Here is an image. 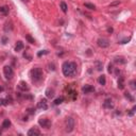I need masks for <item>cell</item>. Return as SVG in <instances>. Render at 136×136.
I'll list each match as a JSON object with an SVG mask.
<instances>
[{
	"instance_id": "23",
	"label": "cell",
	"mask_w": 136,
	"mask_h": 136,
	"mask_svg": "<svg viewBox=\"0 0 136 136\" xmlns=\"http://www.w3.org/2000/svg\"><path fill=\"white\" fill-rule=\"evenodd\" d=\"M115 62L116 63H120V64H124V63H126V61H124L123 58H116L115 59Z\"/></svg>"
},
{
	"instance_id": "4",
	"label": "cell",
	"mask_w": 136,
	"mask_h": 136,
	"mask_svg": "<svg viewBox=\"0 0 136 136\" xmlns=\"http://www.w3.org/2000/svg\"><path fill=\"white\" fill-rule=\"evenodd\" d=\"M3 73H4V77L7 80H11L14 77V70L11 66H4V68H3Z\"/></svg>"
},
{
	"instance_id": "12",
	"label": "cell",
	"mask_w": 136,
	"mask_h": 136,
	"mask_svg": "<svg viewBox=\"0 0 136 136\" xmlns=\"http://www.w3.org/2000/svg\"><path fill=\"white\" fill-rule=\"evenodd\" d=\"M18 88H19L20 90H22V92H26V90L28 92V90H29V86H28V84L25 81H21L19 83V85H18Z\"/></svg>"
},
{
	"instance_id": "30",
	"label": "cell",
	"mask_w": 136,
	"mask_h": 136,
	"mask_svg": "<svg viewBox=\"0 0 136 136\" xmlns=\"http://www.w3.org/2000/svg\"><path fill=\"white\" fill-rule=\"evenodd\" d=\"M107 31H108L109 33H112V32H113V29H112V28H108V29H107Z\"/></svg>"
},
{
	"instance_id": "10",
	"label": "cell",
	"mask_w": 136,
	"mask_h": 136,
	"mask_svg": "<svg viewBox=\"0 0 136 136\" xmlns=\"http://www.w3.org/2000/svg\"><path fill=\"white\" fill-rule=\"evenodd\" d=\"M94 90H95V88H94V86H92V85H85V86H83V88H82V92L84 94H90V93H93Z\"/></svg>"
},
{
	"instance_id": "22",
	"label": "cell",
	"mask_w": 136,
	"mask_h": 136,
	"mask_svg": "<svg viewBox=\"0 0 136 136\" xmlns=\"http://www.w3.org/2000/svg\"><path fill=\"white\" fill-rule=\"evenodd\" d=\"M85 7H87V9H89V10H95L96 9V6L94 5V4H92V3H85Z\"/></svg>"
},
{
	"instance_id": "29",
	"label": "cell",
	"mask_w": 136,
	"mask_h": 136,
	"mask_svg": "<svg viewBox=\"0 0 136 136\" xmlns=\"http://www.w3.org/2000/svg\"><path fill=\"white\" fill-rule=\"evenodd\" d=\"M131 87L133 88V89L136 88V87H135V81H131Z\"/></svg>"
},
{
	"instance_id": "11",
	"label": "cell",
	"mask_w": 136,
	"mask_h": 136,
	"mask_svg": "<svg viewBox=\"0 0 136 136\" xmlns=\"http://www.w3.org/2000/svg\"><path fill=\"white\" fill-rule=\"evenodd\" d=\"M28 135L29 136H35V135H40V131L36 128H32L28 131Z\"/></svg>"
},
{
	"instance_id": "15",
	"label": "cell",
	"mask_w": 136,
	"mask_h": 136,
	"mask_svg": "<svg viewBox=\"0 0 136 136\" xmlns=\"http://www.w3.org/2000/svg\"><path fill=\"white\" fill-rule=\"evenodd\" d=\"M46 96H47V98H49V99L53 98V97H54V90L51 89V88H48V89L46 90Z\"/></svg>"
},
{
	"instance_id": "21",
	"label": "cell",
	"mask_w": 136,
	"mask_h": 136,
	"mask_svg": "<svg viewBox=\"0 0 136 136\" xmlns=\"http://www.w3.org/2000/svg\"><path fill=\"white\" fill-rule=\"evenodd\" d=\"M26 39H27L30 44H34V43H35V40H34V38H32L31 35H29V34H28V35H26Z\"/></svg>"
},
{
	"instance_id": "3",
	"label": "cell",
	"mask_w": 136,
	"mask_h": 136,
	"mask_svg": "<svg viewBox=\"0 0 136 136\" xmlns=\"http://www.w3.org/2000/svg\"><path fill=\"white\" fill-rule=\"evenodd\" d=\"M74 129V119L72 117H67L65 120V131L67 133L72 132Z\"/></svg>"
},
{
	"instance_id": "17",
	"label": "cell",
	"mask_w": 136,
	"mask_h": 136,
	"mask_svg": "<svg viewBox=\"0 0 136 136\" xmlns=\"http://www.w3.org/2000/svg\"><path fill=\"white\" fill-rule=\"evenodd\" d=\"M10 127H11L10 119H4V120H3V122H2V128H3V129H7V128H10Z\"/></svg>"
},
{
	"instance_id": "33",
	"label": "cell",
	"mask_w": 136,
	"mask_h": 136,
	"mask_svg": "<svg viewBox=\"0 0 136 136\" xmlns=\"http://www.w3.org/2000/svg\"><path fill=\"white\" fill-rule=\"evenodd\" d=\"M0 134H1V132H0Z\"/></svg>"
},
{
	"instance_id": "32",
	"label": "cell",
	"mask_w": 136,
	"mask_h": 136,
	"mask_svg": "<svg viewBox=\"0 0 136 136\" xmlns=\"http://www.w3.org/2000/svg\"><path fill=\"white\" fill-rule=\"evenodd\" d=\"M21 1H24V2H28V0H21Z\"/></svg>"
},
{
	"instance_id": "1",
	"label": "cell",
	"mask_w": 136,
	"mask_h": 136,
	"mask_svg": "<svg viewBox=\"0 0 136 136\" xmlns=\"http://www.w3.org/2000/svg\"><path fill=\"white\" fill-rule=\"evenodd\" d=\"M77 70H78V66L74 62H65L62 66L63 74L67 78L74 77L77 74Z\"/></svg>"
},
{
	"instance_id": "9",
	"label": "cell",
	"mask_w": 136,
	"mask_h": 136,
	"mask_svg": "<svg viewBox=\"0 0 136 136\" xmlns=\"http://www.w3.org/2000/svg\"><path fill=\"white\" fill-rule=\"evenodd\" d=\"M103 107L106 108V109H111V108L114 107V103H113V101L111 99H106L103 102Z\"/></svg>"
},
{
	"instance_id": "25",
	"label": "cell",
	"mask_w": 136,
	"mask_h": 136,
	"mask_svg": "<svg viewBox=\"0 0 136 136\" xmlns=\"http://www.w3.org/2000/svg\"><path fill=\"white\" fill-rule=\"evenodd\" d=\"M96 66H97V69L98 70H102V67H103L102 63H100V62H96Z\"/></svg>"
},
{
	"instance_id": "27",
	"label": "cell",
	"mask_w": 136,
	"mask_h": 136,
	"mask_svg": "<svg viewBox=\"0 0 136 136\" xmlns=\"http://www.w3.org/2000/svg\"><path fill=\"white\" fill-rule=\"evenodd\" d=\"M0 105H7V102L5 99H0Z\"/></svg>"
},
{
	"instance_id": "16",
	"label": "cell",
	"mask_w": 136,
	"mask_h": 136,
	"mask_svg": "<svg viewBox=\"0 0 136 136\" xmlns=\"http://www.w3.org/2000/svg\"><path fill=\"white\" fill-rule=\"evenodd\" d=\"M0 13L3 14V15H7L9 14V7H7L6 5L0 6Z\"/></svg>"
},
{
	"instance_id": "19",
	"label": "cell",
	"mask_w": 136,
	"mask_h": 136,
	"mask_svg": "<svg viewBox=\"0 0 136 136\" xmlns=\"http://www.w3.org/2000/svg\"><path fill=\"white\" fill-rule=\"evenodd\" d=\"M60 5H61V9H62V11L64 13H67V11H68V6H67V4L64 1H62L61 3H60Z\"/></svg>"
},
{
	"instance_id": "20",
	"label": "cell",
	"mask_w": 136,
	"mask_h": 136,
	"mask_svg": "<svg viewBox=\"0 0 136 136\" xmlns=\"http://www.w3.org/2000/svg\"><path fill=\"white\" fill-rule=\"evenodd\" d=\"M63 102H64V97H60L58 99L54 100V105H59V104L63 103Z\"/></svg>"
},
{
	"instance_id": "13",
	"label": "cell",
	"mask_w": 136,
	"mask_h": 136,
	"mask_svg": "<svg viewBox=\"0 0 136 136\" xmlns=\"http://www.w3.org/2000/svg\"><path fill=\"white\" fill-rule=\"evenodd\" d=\"M24 43L22 41H20V40H18L17 43H16V46H15V50L16 51H20V50H22L24 49Z\"/></svg>"
},
{
	"instance_id": "14",
	"label": "cell",
	"mask_w": 136,
	"mask_h": 136,
	"mask_svg": "<svg viewBox=\"0 0 136 136\" xmlns=\"http://www.w3.org/2000/svg\"><path fill=\"white\" fill-rule=\"evenodd\" d=\"M118 88L119 89H123L124 88V78L120 77L118 79Z\"/></svg>"
},
{
	"instance_id": "28",
	"label": "cell",
	"mask_w": 136,
	"mask_h": 136,
	"mask_svg": "<svg viewBox=\"0 0 136 136\" xmlns=\"http://www.w3.org/2000/svg\"><path fill=\"white\" fill-rule=\"evenodd\" d=\"M112 71H113V65L108 64V72H112Z\"/></svg>"
},
{
	"instance_id": "2",
	"label": "cell",
	"mask_w": 136,
	"mask_h": 136,
	"mask_svg": "<svg viewBox=\"0 0 136 136\" xmlns=\"http://www.w3.org/2000/svg\"><path fill=\"white\" fill-rule=\"evenodd\" d=\"M30 75H31V79L33 82H39L43 80V70L38 67L33 68V69L30 71Z\"/></svg>"
},
{
	"instance_id": "6",
	"label": "cell",
	"mask_w": 136,
	"mask_h": 136,
	"mask_svg": "<svg viewBox=\"0 0 136 136\" xmlns=\"http://www.w3.org/2000/svg\"><path fill=\"white\" fill-rule=\"evenodd\" d=\"M98 46L101 48H107L109 46V40L107 38H104V37H101V38L98 39Z\"/></svg>"
},
{
	"instance_id": "31",
	"label": "cell",
	"mask_w": 136,
	"mask_h": 136,
	"mask_svg": "<svg viewBox=\"0 0 136 136\" xmlns=\"http://www.w3.org/2000/svg\"><path fill=\"white\" fill-rule=\"evenodd\" d=\"M0 92H3V87H2V86H0Z\"/></svg>"
},
{
	"instance_id": "8",
	"label": "cell",
	"mask_w": 136,
	"mask_h": 136,
	"mask_svg": "<svg viewBox=\"0 0 136 136\" xmlns=\"http://www.w3.org/2000/svg\"><path fill=\"white\" fill-rule=\"evenodd\" d=\"M37 107L40 108V109H47L48 108V102L46 99H41L38 104H37Z\"/></svg>"
},
{
	"instance_id": "7",
	"label": "cell",
	"mask_w": 136,
	"mask_h": 136,
	"mask_svg": "<svg viewBox=\"0 0 136 136\" xmlns=\"http://www.w3.org/2000/svg\"><path fill=\"white\" fill-rule=\"evenodd\" d=\"M68 97L70 98L71 100H75L77 99V97H78V93H77V90H75L74 88H71V87H69L68 88Z\"/></svg>"
},
{
	"instance_id": "24",
	"label": "cell",
	"mask_w": 136,
	"mask_h": 136,
	"mask_svg": "<svg viewBox=\"0 0 136 136\" xmlns=\"http://www.w3.org/2000/svg\"><path fill=\"white\" fill-rule=\"evenodd\" d=\"M124 96H126V98H128V99H129L131 102H133V101H134V98L132 97L129 93H126V94H124Z\"/></svg>"
},
{
	"instance_id": "26",
	"label": "cell",
	"mask_w": 136,
	"mask_h": 136,
	"mask_svg": "<svg viewBox=\"0 0 136 136\" xmlns=\"http://www.w3.org/2000/svg\"><path fill=\"white\" fill-rule=\"evenodd\" d=\"M135 109H136V107L133 106V108H132L130 112H128V115H129V116H133V115H134V113H135Z\"/></svg>"
},
{
	"instance_id": "18",
	"label": "cell",
	"mask_w": 136,
	"mask_h": 136,
	"mask_svg": "<svg viewBox=\"0 0 136 136\" xmlns=\"http://www.w3.org/2000/svg\"><path fill=\"white\" fill-rule=\"evenodd\" d=\"M98 82H99L100 85H105V83H106V79H105V75H100L99 79H98Z\"/></svg>"
},
{
	"instance_id": "5",
	"label": "cell",
	"mask_w": 136,
	"mask_h": 136,
	"mask_svg": "<svg viewBox=\"0 0 136 136\" xmlns=\"http://www.w3.org/2000/svg\"><path fill=\"white\" fill-rule=\"evenodd\" d=\"M38 123L41 128H45V129H49L51 127V121L48 118H40L38 120Z\"/></svg>"
}]
</instances>
